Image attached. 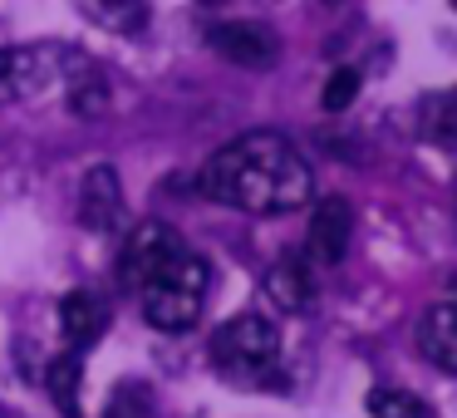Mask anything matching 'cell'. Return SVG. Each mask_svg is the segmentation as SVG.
Segmentation results:
<instances>
[{"mask_svg": "<svg viewBox=\"0 0 457 418\" xmlns=\"http://www.w3.org/2000/svg\"><path fill=\"white\" fill-rule=\"evenodd\" d=\"M79 379H84V359L74 355V349L54 355L50 369H45V389L54 394V404H60L64 418H79Z\"/></svg>", "mask_w": 457, "mask_h": 418, "instance_id": "cell-13", "label": "cell"}, {"mask_svg": "<svg viewBox=\"0 0 457 418\" xmlns=\"http://www.w3.org/2000/svg\"><path fill=\"white\" fill-rule=\"evenodd\" d=\"M207 45L221 54V60L241 64V70H270L280 60V40L270 25L261 21H221L207 30Z\"/></svg>", "mask_w": 457, "mask_h": 418, "instance_id": "cell-6", "label": "cell"}, {"mask_svg": "<svg viewBox=\"0 0 457 418\" xmlns=\"http://www.w3.org/2000/svg\"><path fill=\"white\" fill-rule=\"evenodd\" d=\"M212 355L227 374L241 379H261L280 355V335L266 315H231L227 325L212 335Z\"/></svg>", "mask_w": 457, "mask_h": 418, "instance_id": "cell-3", "label": "cell"}, {"mask_svg": "<svg viewBox=\"0 0 457 418\" xmlns=\"http://www.w3.org/2000/svg\"><path fill=\"white\" fill-rule=\"evenodd\" d=\"M74 54L60 45H0V104H21L64 79Z\"/></svg>", "mask_w": 457, "mask_h": 418, "instance_id": "cell-4", "label": "cell"}, {"mask_svg": "<svg viewBox=\"0 0 457 418\" xmlns=\"http://www.w3.org/2000/svg\"><path fill=\"white\" fill-rule=\"evenodd\" d=\"M79 11L113 35H138L148 25V0H79Z\"/></svg>", "mask_w": 457, "mask_h": 418, "instance_id": "cell-12", "label": "cell"}, {"mask_svg": "<svg viewBox=\"0 0 457 418\" xmlns=\"http://www.w3.org/2000/svg\"><path fill=\"white\" fill-rule=\"evenodd\" d=\"M261 290H266V300L276 310H286V315H305V310L315 305V276H310V261L305 256H280L276 266L266 271Z\"/></svg>", "mask_w": 457, "mask_h": 418, "instance_id": "cell-9", "label": "cell"}, {"mask_svg": "<svg viewBox=\"0 0 457 418\" xmlns=\"http://www.w3.org/2000/svg\"><path fill=\"white\" fill-rule=\"evenodd\" d=\"M443 113H447V119H443V138H457V94L443 104Z\"/></svg>", "mask_w": 457, "mask_h": 418, "instance_id": "cell-17", "label": "cell"}, {"mask_svg": "<svg viewBox=\"0 0 457 418\" xmlns=\"http://www.w3.org/2000/svg\"><path fill=\"white\" fill-rule=\"evenodd\" d=\"M197 192L221 207L251 212V217H280L315 197V178L286 133L256 129L212 153L197 178Z\"/></svg>", "mask_w": 457, "mask_h": 418, "instance_id": "cell-1", "label": "cell"}, {"mask_svg": "<svg viewBox=\"0 0 457 418\" xmlns=\"http://www.w3.org/2000/svg\"><path fill=\"white\" fill-rule=\"evenodd\" d=\"M202 5H221V0H202Z\"/></svg>", "mask_w": 457, "mask_h": 418, "instance_id": "cell-18", "label": "cell"}, {"mask_svg": "<svg viewBox=\"0 0 457 418\" xmlns=\"http://www.w3.org/2000/svg\"><path fill=\"white\" fill-rule=\"evenodd\" d=\"M79 222L89 231H113L123 222V188H119V172L109 163L84 172L79 182Z\"/></svg>", "mask_w": 457, "mask_h": 418, "instance_id": "cell-8", "label": "cell"}, {"mask_svg": "<svg viewBox=\"0 0 457 418\" xmlns=\"http://www.w3.org/2000/svg\"><path fill=\"white\" fill-rule=\"evenodd\" d=\"M453 5H457V0H453Z\"/></svg>", "mask_w": 457, "mask_h": 418, "instance_id": "cell-20", "label": "cell"}, {"mask_svg": "<svg viewBox=\"0 0 457 418\" xmlns=\"http://www.w3.org/2000/svg\"><path fill=\"white\" fill-rule=\"evenodd\" d=\"M70 109L79 113V119H104V113H109V89H104V79L79 74V79L70 84Z\"/></svg>", "mask_w": 457, "mask_h": 418, "instance_id": "cell-15", "label": "cell"}, {"mask_svg": "<svg viewBox=\"0 0 457 418\" xmlns=\"http://www.w3.org/2000/svg\"><path fill=\"white\" fill-rule=\"evenodd\" d=\"M104 325H109V310H104V300L94 296V290H70V296L60 300V330H64V339H70V349L94 345V339L104 335Z\"/></svg>", "mask_w": 457, "mask_h": 418, "instance_id": "cell-11", "label": "cell"}, {"mask_svg": "<svg viewBox=\"0 0 457 418\" xmlns=\"http://www.w3.org/2000/svg\"><path fill=\"white\" fill-rule=\"evenodd\" d=\"M354 94H359V70H335L325 79V94H320V104H325V113H345L349 104H354Z\"/></svg>", "mask_w": 457, "mask_h": 418, "instance_id": "cell-16", "label": "cell"}, {"mask_svg": "<svg viewBox=\"0 0 457 418\" xmlns=\"http://www.w3.org/2000/svg\"><path fill=\"white\" fill-rule=\"evenodd\" d=\"M369 414L374 418H437L433 404H423V398L408 394V389H388V384H378L374 394H369Z\"/></svg>", "mask_w": 457, "mask_h": 418, "instance_id": "cell-14", "label": "cell"}, {"mask_svg": "<svg viewBox=\"0 0 457 418\" xmlns=\"http://www.w3.org/2000/svg\"><path fill=\"white\" fill-rule=\"evenodd\" d=\"M418 349L443 374H457V305L453 300H437V305L423 310V320H418Z\"/></svg>", "mask_w": 457, "mask_h": 418, "instance_id": "cell-10", "label": "cell"}, {"mask_svg": "<svg viewBox=\"0 0 457 418\" xmlns=\"http://www.w3.org/2000/svg\"><path fill=\"white\" fill-rule=\"evenodd\" d=\"M453 207H457V188H453Z\"/></svg>", "mask_w": 457, "mask_h": 418, "instance_id": "cell-19", "label": "cell"}, {"mask_svg": "<svg viewBox=\"0 0 457 418\" xmlns=\"http://www.w3.org/2000/svg\"><path fill=\"white\" fill-rule=\"evenodd\" d=\"M310 266H335V261H345L349 251V237H354V207H349V197H320L315 212H310Z\"/></svg>", "mask_w": 457, "mask_h": 418, "instance_id": "cell-7", "label": "cell"}, {"mask_svg": "<svg viewBox=\"0 0 457 418\" xmlns=\"http://www.w3.org/2000/svg\"><path fill=\"white\" fill-rule=\"evenodd\" d=\"M207 290H212V266L197 256V251L182 247L178 256L168 261V266L153 271V276L138 286V296H143V315H148V325H153V330H168V335H187V330L202 320Z\"/></svg>", "mask_w": 457, "mask_h": 418, "instance_id": "cell-2", "label": "cell"}, {"mask_svg": "<svg viewBox=\"0 0 457 418\" xmlns=\"http://www.w3.org/2000/svg\"><path fill=\"white\" fill-rule=\"evenodd\" d=\"M182 251V237H178V227H168V222H158V217H148V222H138V227L129 231V241H123V256H119V280L129 290H138L143 280L153 276V271H162L172 256Z\"/></svg>", "mask_w": 457, "mask_h": 418, "instance_id": "cell-5", "label": "cell"}]
</instances>
